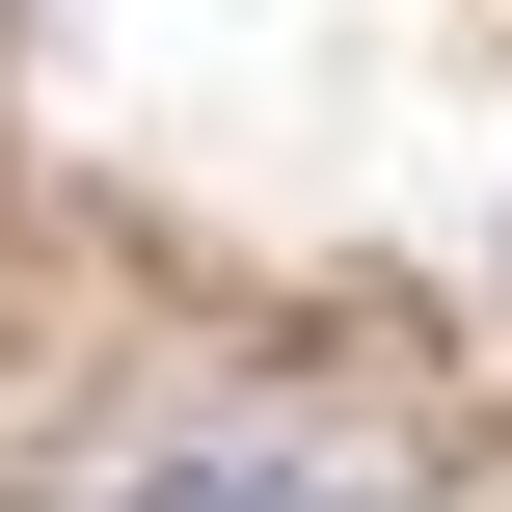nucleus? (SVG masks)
<instances>
[{"instance_id": "f257e3e1", "label": "nucleus", "mask_w": 512, "mask_h": 512, "mask_svg": "<svg viewBox=\"0 0 512 512\" xmlns=\"http://www.w3.org/2000/svg\"><path fill=\"white\" fill-rule=\"evenodd\" d=\"M27 512H432V459L378 405H324V378H189V405L81 432Z\"/></svg>"}]
</instances>
